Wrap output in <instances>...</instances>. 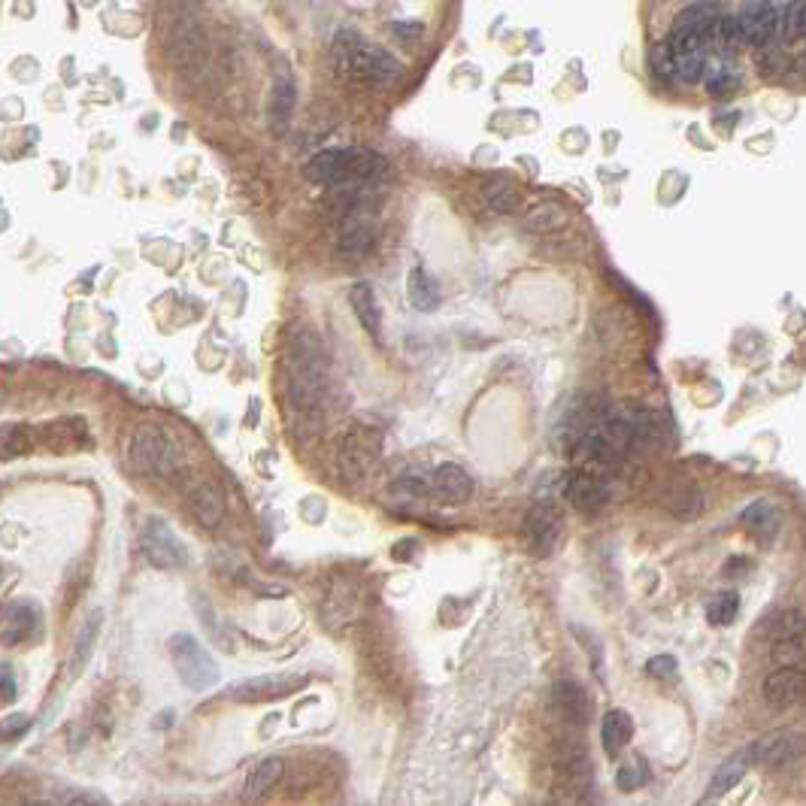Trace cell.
<instances>
[{"label": "cell", "mask_w": 806, "mask_h": 806, "mask_svg": "<svg viewBox=\"0 0 806 806\" xmlns=\"http://www.w3.org/2000/svg\"><path fill=\"white\" fill-rule=\"evenodd\" d=\"M334 70L343 82L352 85H385L394 82L403 67L379 46L367 43L355 31H340L334 46H331Z\"/></svg>", "instance_id": "cell-1"}, {"label": "cell", "mask_w": 806, "mask_h": 806, "mask_svg": "<svg viewBox=\"0 0 806 806\" xmlns=\"http://www.w3.org/2000/svg\"><path fill=\"white\" fill-rule=\"evenodd\" d=\"M388 170V161L379 152L370 149H325L313 155L304 167L307 179L316 185H358L382 179Z\"/></svg>", "instance_id": "cell-2"}, {"label": "cell", "mask_w": 806, "mask_h": 806, "mask_svg": "<svg viewBox=\"0 0 806 806\" xmlns=\"http://www.w3.org/2000/svg\"><path fill=\"white\" fill-rule=\"evenodd\" d=\"M319 346L310 340V346H297L291 355V373H288V403L297 413V419H304L300 425H319L322 413V397H325V361L316 352Z\"/></svg>", "instance_id": "cell-3"}, {"label": "cell", "mask_w": 806, "mask_h": 806, "mask_svg": "<svg viewBox=\"0 0 806 806\" xmlns=\"http://www.w3.org/2000/svg\"><path fill=\"white\" fill-rule=\"evenodd\" d=\"M167 646H170L173 667H176L179 679L185 682V688L207 691L219 682V664L191 634H173Z\"/></svg>", "instance_id": "cell-4"}, {"label": "cell", "mask_w": 806, "mask_h": 806, "mask_svg": "<svg viewBox=\"0 0 806 806\" xmlns=\"http://www.w3.org/2000/svg\"><path fill=\"white\" fill-rule=\"evenodd\" d=\"M131 461L140 473H173L179 467V446L158 425H140L131 440Z\"/></svg>", "instance_id": "cell-5"}, {"label": "cell", "mask_w": 806, "mask_h": 806, "mask_svg": "<svg viewBox=\"0 0 806 806\" xmlns=\"http://www.w3.org/2000/svg\"><path fill=\"white\" fill-rule=\"evenodd\" d=\"M143 555L149 558V564L161 567V570H179L188 561V552L182 546V540L173 534V528L161 519H149L140 537Z\"/></svg>", "instance_id": "cell-6"}, {"label": "cell", "mask_w": 806, "mask_h": 806, "mask_svg": "<svg viewBox=\"0 0 806 806\" xmlns=\"http://www.w3.org/2000/svg\"><path fill=\"white\" fill-rule=\"evenodd\" d=\"M737 25H740L746 46L764 49L779 31V13L773 7V0H749L743 13L737 16Z\"/></svg>", "instance_id": "cell-7"}, {"label": "cell", "mask_w": 806, "mask_h": 806, "mask_svg": "<svg viewBox=\"0 0 806 806\" xmlns=\"http://www.w3.org/2000/svg\"><path fill=\"white\" fill-rule=\"evenodd\" d=\"M564 497L570 500V507L585 513V516H594L600 513L603 507H607V500H610V491L607 485H603L600 476L594 473H585V470H573L567 479H564Z\"/></svg>", "instance_id": "cell-8"}, {"label": "cell", "mask_w": 806, "mask_h": 806, "mask_svg": "<svg viewBox=\"0 0 806 806\" xmlns=\"http://www.w3.org/2000/svg\"><path fill=\"white\" fill-rule=\"evenodd\" d=\"M204 55H207V40H204V31L197 28L194 19H179L173 25V34H170V58L179 70H197L204 64Z\"/></svg>", "instance_id": "cell-9"}, {"label": "cell", "mask_w": 806, "mask_h": 806, "mask_svg": "<svg viewBox=\"0 0 806 806\" xmlns=\"http://www.w3.org/2000/svg\"><path fill=\"white\" fill-rule=\"evenodd\" d=\"M40 625V610L31 600H13L0 610V643L4 646H19L37 634Z\"/></svg>", "instance_id": "cell-10"}, {"label": "cell", "mask_w": 806, "mask_h": 806, "mask_svg": "<svg viewBox=\"0 0 806 806\" xmlns=\"http://www.w3.org/2000/svg\"><path fill=\"white\" fill-rule=\"evenodd\" d=\"M561 531H564V519L552 503H537L525 519V537L537 555H549L555 543L561 540Z\"/></svg>", "instance_id": "cell-11"}, {"label": "cell", "mask_w": 806, "mask_h": 806, "mask_svg": "<svg viewBox=\"0 0 806 806\" xmlns=\"http://www.w3.org/2000/svg\"><path fill=\"white\" fill-rule=\"evenodd\" d=\"M300 685H307L304 676H291V673H279V676H255V679H246V682H237L228 694L234 700H249V703H258V700H273V697H285V694H294Z\"/></svg>", "instance_id": "cell-12"}, {"label": "cell", "mask_w": 806, "mask_h": 806, "mask_svg": "<svg viewBox=\"0 0 806 806\" xmlns=\"http://www.w3.org/2000/svg\"><path fill=\"white\" fill-rule=\"evenodd\" d=\"M379 458V440L364 431V428H355L346 440H343V449H340V467L349 479H361L373 461Z\"/></svg>", "instance_id": "cell-13"}, {"label": "cell", "mask_w": 806, "mask_h": 806, "mask_svg": "<svg viewBox=\"0 0 806 806\" xmlns=\"http://www.w3.org/2000/svg\"><path fill=\"white\" fill-rule=\"evenodd\" d=\"M770 658H773V664H779V667H803L806 646H803V613H800V610L785 613V619H782V631H779L776 640H773Z\"/></svg>", "instance_id": "cell-14"}, {"label": "cell", "mask_w": 806, "mask_h": 806, "mask_svg": "<svg viewBox=\"0 0 806 806\" xmlns=\"http://www.w3.org/2000/svg\"><path fill=\"white\" fill-rule=\"evenodd\" d=\"M373 222L367 216L364 207L355 204L340 216V252L349 255V258H361L370 246H373Z\"/></svg>", "instance_id": "cell-15"}, {"label": "cell", "mask_w": 806, "mask_h": 806, "mask_svg": "<svg viewBox=\"0 0 806 806\" xmlns=\"http://www.w3.org/2000/svg\"><path fill=\"white\" fill-rule=\"evenodd\" d=\"M806 691V676L803 667H779L776 673L767 676L764 682V700L770 703L773 710H788L794 703L803 700Z\"/></svg>", "instance_id": "cell-16"}, {"label": "cell", "mask_w": 806, "mask_h": 806, "mask_svg": "<svg viewBox=\"0 0 806 806\" xmlns=\"http://www.w3.org/2000/svg\"><path fill=\"white\" fill-rule=\"evenodd\" d=\"M552 707L570 722V725H585L591 719V697L588 691L573 682V679H558L552 685Z\"/></svg>", "instance_id": "cell-17"}, {"label": "cell", "mask_w": 806, "mask_h": 806, "mask_svg": "<svg viewBox=\"0 0 806 806\" xmlns=\"http://www.w3.org/2000/svg\"><path fill=\"white\" fill-rule=\"evenodd\" d=\"M431 482H434V491L440 494V500L452 503V507H461V503H467L470 494H473V479L467 476L464 467H458L452 461L440 464L434 470V479Z\"/></svg>", "instance_id": "cell-18"}, {"label": "cell", "mask_w": 806, "mask_h": 806, "mask_svg": "<svg viewBox=\"0 0 806 806\" xmlns=\"http://www.w3.org/2000/svg\"><path fill=\"white\" fill-rule=\"evenodd\" d=\"M746 755H749V764H755V761H761V764H785V761L800 755V737L776 731V734H767L764 740H758L755 746H749Z\"/></svg>", "instance_id": "cell-19"}, {"label": "cell", "mask_w": 806, "mask_h": 806, "mask_svg": "<svg viewBox=\"0 0 806 806\" xmlns=\"http://www.w3.org/2000/svg\"><path fill=\"white\" fill-rule=\"evenodd\" d=\"M294 104H297V88H294V79L288 73H282L273 85V94H270V110H267V122H270V131L273 134H285L288 131V122L294 116Z\"/></svg>", "instance_id": "cell-20"}, {"label": "cell", "mask_w": 806, "mask_h": 806, "mask_svg": "<svg viewBox=\"0 0 806 806\" xmlns=\"http://www.w3.org/2000/svg\"><path fill=\"white\" fill-rule=\"evenodd\" d=\"M634 737V719L625 713V710H610L600 722V743H603V752H607L613 761L625 752V746L631 743Z\"/></svg>", "instance_id": "cell-21"}, {"label": "cell", "mask_w": 806, "mask_h": 806, "mask_svg": "<svg viewBox=\"0 0 806 806\" xmlns=\"http://www.w3.org/2000/svg\"><path fill=\"white\" fill-rule=\"evenodd\" d=\"M349 304H352V313L358 316L361 328L370 334V337H382V310H379V300H376V291L373 285L367 282H358L352 285L349 291Z\"/></svg>", "instance_id": "cell-22"}, {"label": "cell", "mask_w": 806, "mask_h": 806, "mask_svg": "<svg viewBox=\"0 0 806 806\" xmlns=\"http://www.w3.org/2000/svg\"><path fill=\"white\" fill-rule=\"evenodd\" d=\"M188 507L194 513V519L204 525V528H219L222 519H225V500H222V494L213 485H197L191 491Z\"/></svg>", "instance_id": "cell-23"}, {"label": "cell", "mask_w": 806, "mask_h": 806, "mask_svg": "<svg viewBox=\"0 0 806 806\" xmlns=\"http://www.w3.org/2000/svg\"><path fill=\"white\" fill-rule=\"evenodd\" d=\"M282 773H285V761H282V758H276V755L264 758V761L252 770L243 797H246V800H261V797H267V794L279 785Z\"/></svg>", "instance_id": "cell-24"}, {"label": "cell", "mask_w": 806, "mask_h": 806, "mask_svg": "<svg viewBox=\"0 0 806 806\" xmlns=\"http://www.w3.org/2000/svg\"><path fill=\"white\" fill-rule=\"evenodd\" d=\"M407 294H410L413 310H419V313H434L440 307V291L425 267H413V273L407 279Z\"/></svg>", "instance_id": "cell-25"}, {"label": "cell", "mask_w": 806, "mask_h": 806, "mask_svg": "<svg viewBox=\"0 0 806 806\" xmlns=\"http://www.w3.org/2000/svg\"><path fill=\"white\" fill-rule=\"evenodd\" d=\"M100 625H104V613L94 610L85 625L79 628V637H76V649H73V658H70V673L79 676L85 670V664L91 661V652H94V643H97V634H100Z\"/></svg>", "instance_id": "cell-26"}, {"label": "cell", "mask_w": 806, "mask_h": 806, "mask_svg": "<svg viewBox=\"0 0 806 806\" xmlns=\"http://www.w3.org/2000/svg\"><path fill=\"white\" fill-rule=\"evenodd\" d=\"M746 770H749V755L746 752H740V755H734V758H728L716 773H713V782H710V791H707V797L703 800H716V797H725L743 776H746Z\"/></svg>", "instance_id": "cell-27"}, {"label": "cell", "mask_w": 806, "mask_h": 806, "mask_svg": "<svg viewBox=\"0 0 806 806\" xmlns=\"http://www.w3.org/2000/svg\"><path fill=\"white\" fill-rule=\"evenodd\" d=\"M743 525L761 537H773L776 528H779V510H776V503L770 500H755L752 507L743 510Z\"/></svg>", "instance_id": "cell-28"}, {"label": "cell", "mask_w": 806, "mask_h": 806, "mask_svg": "<svg viewBox=\"0 0 806 806\" xmlns=\"http://www.w3.org/2000/svg\"><path fill=\"white\" fill-rule=\"evenodd\" d=\"M719 16V7L713 4V0H700V4L682 10L673 22V31H697V34H707L710 22Z\"/></svg>", "instance_id": "cell-29"}, {"label": "cell", "mask_w": 806, "mask_h": 806, "mask_svg": "<svg viewBox=\"0 0 806 806\" xmlns=\"http://www.w3.org/2000/svg\"><path fill=\"white\" fill-rule=\"evenodd\" d=\"M485 200L494 213H516L522 197H519V188L510 182V179H494L485 185Z\"/></svg>", "instance_id": "cell-30"}, {"label": "cell", "mask_w": 806, "mask_h": 806, "mask_svg": "<svg viewBox=\"0 0 806 806\" xmlns=\"http://www.w3.org/2000/svg\"><path fill=\"white\" fill-rule=\"evenodd\" d=\"M34 443V431L25 425H0V458L10 461L19 458L31 449Z\"/></svg>", "instance_id": "cell-31"}, {"label": "cell", "mask_w": 806, "mask_h": 806, "mask_svg": "<svg viewBox=\"0 0 806 806\" xmlns=\"http://www.w3.org/2000/svg\"><path fill=\"white\" fill-rule=\"evenodd\" d=\"M737 613H740V594H737V591H719V594L710 600V607H707L710 622L719 625V628L731 625V622L737 619Z\"/></svg>", "instance_id": "cell-32"}, {"label": "cell", "mask_w": 806, "mask_h": 806, "mask_svg": "<svg viewBox=\"0 0 806 806\" xmlns=\"http://www.w3.org/2000/svg\"><path fill=\"white\" fill-rule=\"evenodd\" d=\"M649 779H652V773H649V764H646L643 758H628V761H622L619 770H616V785H619L622 791H637V788H643Z\"/></svg>", "instance_id": "cell-33"}, {"label": "cell", "mask_w": 806, "mask_h": 806, "mask_svg": "<svg viewBox=\"0 0 806 806\" xmlns=\"http://www.w3.org/2000/svg\"><path fill=\"white\" fill-rule=\"evenodd\" d=\"M806 34V25H803V0H791L785 7V16H782V37L788 43H800Z\"/></svg>", "instance_id": "cell-34"}, {"label": "cell", "mask_w": 806, "mask_h": 806, "mask_svg": "<svg viewBox=\"0 0 806 806\" xmlns=\"http://www.w3.org/2000/svg\"><path fill=\"white\" fill-rule=\"evenodd\" d=\"M707 91L719 100H728L731 94L740 91V76L734 70H713L707 76Z\"/></svg>", "instance_id": "cell-35"}, {"label": "cell", "mask_w": 806, "mask_h": 806, "mask_svg": "<svg viewBox=\"0 0 806 806\" xmlns=\"http://www.w3.org/2000/svg\"><path fill=\"white\" fill-rule=\"evenodd\" d=\"M561 222H564V213H561L555 204H543V207H537V210L528 216V225H531V228H537V231L558 228Z\"/></svg>", "instance_id": "cell-36"}, {"label": "cell", "mask_w": 806, "mask_h": 806, "mask_svg": "<svg viewBox=\"0 0 806 806\" xmlns=\"http://www.w3.org/2000/svg\"><path fill=\"white\" fill-rule=\"evenodd\" d=\"M649 676L655 679H673L676 676V658L673 655H655L649 664H646Z\"/></svg>", "instance_id": "cell-37"}, {"label": "cell", "mask_w": 806, "mask_h": 806, "mask_svg": "<svg viewBox=\"0 0 806 806\" xmlns=\"http://www.w3.org/2000/svg\"><path fill=\"white\" fill-rule=\"evenodd\" d=\"M31 728V716H25V713H13V716H7L4 722H0V737H19L22 731H28Z\"/></svg>", "instance_id": "cell-38"}, {"label": "cell", "mask_w": 806, "mask_h": 806, "mask_svg": "<svg viewBox=\"0 0 806 806\" xmlns=\"http://www.w3.org/2000/svg\"><path fill=\"white\" fill-rule=\"evenodd\" d=\"M19 697V691H16V676H13V670L7 667V664H0V700L4 703H13Z\"/></svg>", "instance_id": "cell-39"}, {"label": "cell", "mask_w": 806, "mask_h": 806, "mask_svg": "<svg viewBox=\"0 0 806 806\" xmlns=\"http://www.w3.org/2000/svg\"><path fill=\"white\" fill-rule=\"evenodd\" d=\"M391 31H394L397 37H403V40H416V37L425 34V25H422V22H394Z\"/></svg>", "instance_id": "cell-40"}]
</instances>
